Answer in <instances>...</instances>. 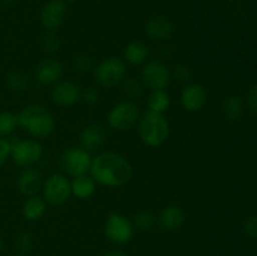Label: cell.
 I'll return each mask as SVG.
<instances>
[{
  "label": "cell",
  "instance_id": "3957f363",
  "mask_svg": "<svg viewBox=\"0 0 257 256\" xmlns=\"http://www.w3.org/2000/svg\"><path fill=\"white\" fill-rule=\"evenodd\" d=\"M138 133L146 146L157 148L167 141L170 136V123L163 113L147 110L140 119Z\"/></svg>",
  "mask_w": 257,
  "mask_h": 256
},
{
  "label": "cell",
  "instance_id": "836d02e7",
  "mask_svg": "<svg viewBox=\"0 0 257 256\" xmlns=\"http://www.w3.org/2000/svg\"><path fill=\"white\" fill-rule=\"evenodd\" d=\"M10 157V143L5 138H0V167Z\"/></svg>",
  "mask_w": 257,
  "mask_h": 256
},
{
  "label": "cell",
  "instance_id": "d4e9b609",
  "mask_svg": "<svg viewBox=\"0 0 257 256\" xmlns=\"http://www.w3.org/2000/svg\"><path fill=\"white\" fill-rule=\"evenodd\" d=\"M29 85V80L28 77L23 72L19 70H14L10 72L7 77V87L13 92H24Z\"/></svg>",
  "mask_w": 257,
  "mask_h": 256
},
{
  "label": "cell",
  "instance_id": "7c38bea8",
  "mask_svg": "<svg viewBox=\"0 0 257 256\" xmlns=\"http://www.w3.org/2000/svg\"><path fill=\"white\" fill-rule=\"evenodd\" d=\"M80 88L77 83L70 80H63L54 84L52 90V99L55 105L62 108H69L80 100Z\"/></svg>",
  "mask_w": 257,
  "mask_h": 256
},
{
  "label": "cell",
  "instance_id": "8fae6325",
  "mask_svg": "<svg viewBox=\"0 0 257 256\" xmlns=\"http://www.w3.org/2000/svg\"><path fill=\"white\" fill-rule=\"evenodd\" d=\"M67 13L64 0H49L40 10V23L48 32H55L64 23Z\"/></svg>",
  "mask_w": 257,
  "mask_h": 256
},
{
  "label": "cell",
  "instance_id": "277c9868",
  "mask_svg": "<svg viewBox=\"0 0 257 256\" xmlns=\"http://www.w3.org/2000/svg\"><path fill=\"white\" fill-rule=\"evenodd\" d=\"M10 143V157L19 167H32L39 162L43 147L38 140H8Z\"/></svg>",
  "mask_w": 257,
  "mask_h": 256
},
{
  "label": "cell",
  "instance_id": "8992f818",
  "mask_svg": "<svg viewBox=\"0 0 257 256\" xmlns=\"http://www.w3.org/2000/svg\"><path fill=\"white\" fill-rule=\"evenodd\" d=\"M140 118V109L133 100H123L110 108L107 115V122L112 130L124 132L131 130Z\"/></svg>",
  "mask_w": 257,
  "mask_h": 256
},
{
  "label": "cell",
  "instance_id": "5bb4252c",
  "mask_svg": "<svg viewBox=\"0 0 257 256\" xmlns=\"http://www.w3.org/2000/svg\"><path fill=\"white\" fill-rule=\"evenodd\" d=\"M64 68L59 60L54 58H47L43 60L35 70V79L42 85H54L62 78Z\"/></svg>",
  "mask_w": 257,
  "mask_h": 256
},
{
  "label": "cell",
  "instance_id": "9a60e30c",
  "mask_svg": "<svg viewBox=\"0 0 257 256\" xmlns=\"http://www.w3.org/2000/svg\"><path fill=\"white\" fill-rule=\"evenodd\" d=\"M107 140L105 130L100 124L92 123L85 125L79 135V147L84 148L88 152H94L104 146Z\"/></svg>",
  "mask_w": 257,
  "mask_h": 256
},
{
  "label": "cell",
  "instance_id": "ffe728a7",
  "mask_svg": "<svg viewBox=\"0 0 257 256\" xmlns=\"http://www.w3.org/2000/svg\"><path fill=\"white\" fill-rule=\"evenodd\" d=\"M47 205L45 200L40 196H30L24 201L22 207L23 216L27 218L28 221H38L45 215L47 211Z\"/></svg>",
  "mask_w": 257,
  "mask_h": 256
},
{
  "label": "cell",
  "instance_id": "30bf717a",
  "mask_svg": "<svg viewBox=\"0 0 257 256\" xmlns=\"http://www.w3.org/2000/svg\"><path fill=\"white\" fill-rule=\"evenodd\" d=\"M142 83L145 87L152 90H162L168 87L171 82V70L165 63L160 60H150L142 68Z\"/></svg>",
  "mask_w": 257,
  "mask_h": 256
},
{
  "label": "cell",
  "instance_id": "60d3db41",
  "mask_svg": "<svg viewBox=\"0 0 257 256\" xmlns=\"http://www.w3.org/2000/svg\"><path fill=\"white\" fill-rule=\"evenodd\" d=\"M13 256H23V255H13Z\"/></svg>",
  "mask_w": 257,
  "mask_h": 256
},
{
  "label": "cell",
  "instance_id": "f35d334b",
  "mask_svg": "<svg viewBox=\"0 0 257 256\" xmlns=\"http://www.w3.org/2000/svg\"><path fill=\"white\" fill-rule=\"evenodd\" d=\"M64 2H68V3H74V2H77V0H64Z\"/></svg>",
  "mask_w": 257,
  "mask_h": 256
},
{
  "label": "cell",
  "instance_id": "8d00e7d4",
  "mask_svg": "<svg viewBox=\"0 0 257 256\" xmlns=\"http://www.w3.org/2000/svg\"><path fill=\"white\" fill-rule=\"evenodd\" d=\"M3 247H4V241H3V237L0 236V252H2Z\"/></svg>",
  "mask_w": 257,
  "mask_h": 256
},
{
  "label": "cell",
  "instance_id": "7a4b0ae2",
  "mask_svg": "<svg viewBox=\"0 0 257 256\" xmlns=\"http://www.w3.org/2000/svg\"><path fill=\"white\" fill-rule=\"evenodd\" d=\"M18 125L37 140L48 138L55 128L52 113L40 104H30L17 113Z\"/></svg>",
  "mask_w": 257,
  "mask_h": 256
},
{
  "label": "cell",
  "instance_id": "d6986e66",
  "mask_svg": "<svg viewBox=\"0 0 257 256\" xmlns=\"http://www.w3.org/2000/svg\"><path fill=\"white\" fill-rule=\"evenodd\" d=\"M70 187H72V195L79 200H87L92 197L97 188V182L93 180V177L88 173L80 176H75L70 181Z\"/></svg>",
  "mask_w": 257,
  "mask_h": 256
},
{
  "label": "cell",
  "instance_id": "44dd1931",
  "mask_svg": "<svg viewBox=\"0 0 257 256\" xmlns=\"http://www.w3.org/2000/svg\"><path fill=\"white\" fill-rule=\"evenodd\" d=\"M148 55H150L148 47L143 42H138V40L128 43L123 50L124 60L132 65L143 64L147 60Z\"/></svg>",
  "mask_w": 257,
  "mask_h": 256
},
{
  "label": "cell",
  "instance_id": "83f0119b",
  "mask_svg": "<svg viewBox=\"0 0 257 256\" xmlns=\"http://www.w3.org/2000/svg\"><path fill=\"white\" fill-rule=\"evenodd\" d=\"M43 48L47 53L50 54H54L59 50L60 48V40L57 35L54 34V32H49L43 39Z\"/></svg>",
  "mask_w": 257,
  "mask_h": 256
},
{
  "label": "cell",
  "instance_id": "d6a6232c",
  "mask_svg": "<svg viewBox=\"0 0 257 256\" xmlns=\"http://www.w3.org/2000/svg\"><path fill=\"white\" fill-rule=\"evenodd\" d=\"M75 69L79 72H87L92 68V59L87 55H79L75 58Z\"/></svg>",
  "mask_w": 257,
  "mask_h": 256
},
{
  "label": "cell",
  "instance_id": "d590c367",
  "mask_svg": "<svg viewBox=\"0 0 257 256\" xmlns=\"http://www.w3.org/2000/svg\"><path fill=\"white\" fill-rule=\"evenodd\" d=\"M103 256H128V255L120 250H110L108 251V252H105Z\"/></svg>",
  "mask_w": 257,
  "mask_h": 256
},
{
  "label": "cell",
  "instance_id": "2e32d148",
  "mask_svg": "<svg viewBox=\"0 0 257 256\" xmlns=\"http://www.w3.org/2000/svg\"><path fill=\"white\" fill-rule=\"evenodd\" d=\"M146 34L150 39L156 40V42H163V40L170 39L175 33V25L172 20L168 19L163 15H157L153 17L146 23Z\"/></svg>",
  "mask_w": 257,
  "mask_h": 256
},
{
  "label": "cell",
  "instance_id": "603a6c76",
  "mask_svg": "<svg viewBox=\"0 0 257 256\" xmlns=\"http://www.w3.org/2000/svg\"><path fill=\"white\" fill-rule=\"evenodd\" d=\"M223 114L227 119L237 120L240 119L243 113V102L238 95L231 94L225 98L222 103Z\"/></svg>",
  "mask_w": 257,
  "mask_h": 256
},
{
  "label": "cell",
  "instance_id": "6da1fadb",
  "mask_svg": "<svg viewBox=\"0 0 257 256\" xmlns=\"http://www.w3.org/2000/svg\"><path fill=\"white\" fill-rule=\"evenodd\" d=\"M89 175L102 186L123 187L132 178L133 170L131 163L122 155L104 151L93 158Z\"/></svg>",
  "mask_w": 257,
  "mask_h": 256
},
{
  "label": "cell",
  "instance_id": "52a82bcc",
  "mask_svg": "<svg viewBox=\"0 0 257 256\" xmlns=\"http://www.w3.org/2000/svg\"><path fill=\"white\" fill-rule=\"evenodd\" d=\"M104 235L112 243L124 245L133 238L135 226L127 216L119 212H110L104 223Z\"/></svg>",
  "mask_w": 257,
  "mask_h": 256
},
{
  "label": "cell",
  "instance_id": "74e56055",
  "mask_svg": "<svg viewBox=\"0 0 257 256\" xmlns=\"http://www.w3.org/2000/svg\"><path fill=\"white\" fill-rule=\"evenodd\" d=\"M15 0H0V3H5V4H12Z\"/></svg>",
  "mask_w": 257,
  "mask_h": 256
},
{
  "label": "cell",
  "instance_id": "4316f807",
  "mask_svg": "<svg viewBox=\"0 0 257 256\" xmlns=\"http://www.w3.org/2000/svg\"><path fill=\"white\" fill-rule=\"evenodd\" d=\"M142 87L143 83H141L137 78L130 77L123 83V92L131 99H137L142 94Z\"/></svg>",
  "mask_w": 257,
  "mask_h": 256
},
{
  "label": "cell",
  "instance_id": "4dcf8cb0",
  "mask_svg": "<svg viewBox=\"0 0 257 256\" xmlns=\"http://www.w3.org/2000/svg\"><path fill=\"white\" fill-rule=\"evenodd\" d=\"M190 75H191L190 69H188V67H186V65L183 64L176 65L173 72L171 73V77L175 78L177 82H187V80L190 79Z\"/></svg>",
  "mask_w": 257,
  "mask_h": 256
},
{
  "label": "cell",
  "instance_id": "f546056e",
  "mask_svg": "<svg viewBox=\"0 0 257 256\" xmlns=\"http://www.w3.org/2000/svg\"><path fill=\"white\" fill-rule=\"evenodd\" d=\"M80 99H82L87 105H94L97 104L98 100H99V92H98L94 87H89L87 88L84 92H82Z\"/></svg>",
  "mask_w": 257,
  "mask_h": 256
},
{
  "label": "cell",
  "instance_id": "ac0fdd59",
  "mask_svg": "<svg viewBox=\"0 0 257 256\" xmlns=\"http://www.w3.org/2000/svg\"><path fill=\"white\" fill-rule=\"evenodd\" d=\"M186 221V213L178 205H168L158 215V225L165 231H177Z\"/></svg>",
  "mask_w": 257,
  "mask_h": 256
},
{
  "label": "cell",
  "instance_id": "4fadbf2b",
  "mask_svg": "<svg viewBox=\"0 0 257 256\" xmlns=\"http://www.w3.org/2000/svg\"><path fill=\"white\" fill-rule=\"evenodd\" d=\"M207 102V93L201 84L191 83L182 89L181 104L187 112H198Z\"/></svg>",
  "mask_w": 257,
  "mask_h": 256
},
{
  "label": "cell",
  "instance_id": "e0dca14e",
  "mask_svg": "<svg viewBox=\"0 0 257 256\" xmlns=\"http://www.w3.org/2000/svg\"><path fill=\"white\" fill-rule=\"evenodd\" d=\"M43 182L42 175L32 167H25L17 178L18 190L27 197L38 195L42 191Z\"/></svg>",
  "mask_w": 257,
  "mask_h": 256
},
{
  "label": "cell",
  "instance_id": "1f68e13d",
  "mask_svg": "<svg viewBox=\"0 0 257 256\" xmlns=\"http://www.w3.org/2000/svg\"><path fill=\"white\" fill-rule=\"evenodd\" d=\"M243 231L248 237L257 240V215L246 218L245 223H243Z\"/></svg>",
  "mask_w": 257,
  "mask_h": 256
},
{
  "label": "cell",
  "instance_id": "cb8c5ba5",
  "mask_svg": "<svg viewBox=\"0 0 257 256\" xmlns=\"http://www.w3.org/2000/svg\"><path fill=\"white\" fill-rule=\"evenodd\" d=\"M18 125L17 114L13 112H0V138L9 137L14 132Z\"/></svg>",
  "mask_w": 257,
  "mask_h": 256
},
{
  "label": "cell",
  "instance_id": "ab89813d",
  "mask_svg": "<svg viewBox=\"0 0 257 256\" xmlns=\"http://www.w3.org/2000/svg\"><path fill=\"white\" fill-rule=\"evenodd\" d=\"M231 2H238V0H231Z\"/></svg>",
  "mask_w": 257,
  "mask_h": 256
},
{
  "label": "cell",
  "instance_id": "484cf974",
  "mask_svg": "<svg viewBox=\"0 0 257 256\" xmlns=\"http://www.w3.org/2000/svg\"><path fill=\"white\" fill-rule=\"evenodd\" d=\"M156 220L157 218H156L155 213L148 210H143L136 213V216L133 217V226L141 231H147L155 226Z\"/></svg>",
  "mask_w": 257,
  "mask_h": 256
},
{
  "label": "cell",
  "instance_id": "9c48e42d",
  "mask_svg": "<svg viewBox=\"0 0 257 256\" xmlns=\"http://www.w3.org/2000/svg\"><path fill=\"white\" fill-rule=\"evenodd\" d=\"M43 198L48 205L60 206L72 196L70 181L60 173H53L43 182Z\"/></svg>",
  "mask_w": 257,
  "mask_h": 256
},
{
  "label": "cell",
  "instance_id": "e575fe53",
  "mask_svg": "<svg viewBox=\"0 0 257 256\" xmlns=\"http://www.w3.org/2000/svg\"><path fill=\"white\" fill-rule=\"evenodd\" d=\"M247 102H248V107L251 108V110L257 114V83L251 87L250 92H248V95H247Z\"/></svg>",
  "mask_w": 257,
  "mask_h": 256
},
{
  "label": "cell",
  "instance_id": "f1b7e54d",
  "mask_svg": "<svg viewBox=\"0 0 257 256\" xmlns=\"http://www.w3.org/2000/svg\"><path fill=\"white\" fill-rule=\"evenodd\" d=\"M15 245H17V248L20 252H29L33 247V236L29 232H20L17 236Z\"/></svg>",
  "mask_w": 257,
  "mask_h": 256
},
{
  "label": "cell",
  "instance_id": "5b68a950",
  "mask_svg": "<svg viewBox=\"0 0 257 256\" xmlns=\"http://www.w3.org/2000/svg\"><path fill=\"white\" fill-rule=\"evenodd\" d=\"M127 74V65L120 58L109 57L103 59L94 68V78L102 87L112 88L123 82Z\"/></svg>",
  "mask_w": 257,
  "mask_h": 256
},
{
  "label": "cell",
  "instance_id": "ba28073f",
  "mask_svg": "<svg viewBox=\"0 0 257 256\" xmlns=\"http://www.w3.org/2000/svg\"><path fill=\"white\" fill-rule=\"evenodd\" d=\"M93 157L90 156V152H88L82 147L73 146V147L67 148L62 153L60 167L67 175L75 177V176L89 173Z\"/></svg>",
  "mask_w": 257,
  "mask_h": 256
},
{
  "label": "cell",
  "instance_id": "7402d4cb",
  "mask_svg": "<svg viewBox=\"0 0 257 256\" xmlns=\"http://www.w3.org/2000/svg\"><path fill=\"white\" fill-rule=\"evenodd\" d=\"M171 97L166 89L162 90H152L147 98V107L148 110L157 113H163L170 108Z\"/></svg>",
  "mask_w": 257,
  "mask_h": 256
}]
</instances>
